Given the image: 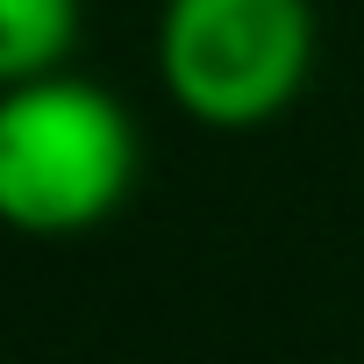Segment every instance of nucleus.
<instances>
[{"label":"nucleus","mask_w":364,"mask_h":364,"mask_svg":"<svg viewBox=\"0 0 364 364\" xmlns=\"http://www.w3.org/2000/svg\"><path fill=\"white\" fill-rule=\"evenodd\" d=\"M143 164L136 114L79 79L43 72L22 86H0V222L15 236H86L122 215Z\"/></svg>","instance_id":"f257e3e1"},{"label":"nucleus","mask_w":364,"mask_h":364,"mask_svg":"<svg viewBox=\"0 0 364 364\" xmlns=\"http://www.w3.org/2000/svg\"><path fill=\"white\" fill-rule=\"evenodd\" d=\"M314 72V0H164L157 79L171 107L243 136L279 122Z\"/></svg>","instance_id":"f03ea898"},{"label":"nucleus","mask_w":364,"mask_h":364,"mask_svg":"<svg viewBox=\"0 0 364 364\" xmlns=\"http://www.w3.org/2000/svg\"><path fill=\"white\" fill-rule=\"evenodd\" d=\"M79 0H0V86L65 72L79 50Z\"/></svg>","instance_id":"7ed1b4c3"}]
</instances>
